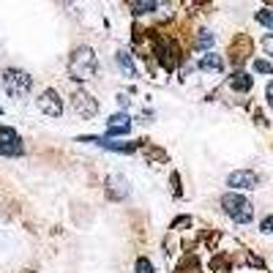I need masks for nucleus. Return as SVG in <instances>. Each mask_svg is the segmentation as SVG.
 Listing matches in <instances>:
<instances>
[{
	"instance_id": "1",
	"label": "nucleus",
	"mask_w": 273,
	"mask_h": 273,
	"mask_svg": "<svg viewBox=\"0 0 273 273\" xmlns=\"http://www.w3.org/2000/svg\"><path fill=\"white\" fill-rule=\"evenodd\" d=\"M96 69H99V60H96V52L87 50V47L77 50L69 60V71L74 79H90L96 74Z\"/></svg>"
},
{
	"instance_id": "2",
	"label": "nucleus",
	"mask_w": 273,
	"mask_h": 273,
	"mask_svg": "<svg viewBox=\"0 0 273 273\" xmlns=\"http://www.w3.org/2000/svg\"><path fill=\"white\" fill-rule=\"evenodd\" d=\"M221 208H224V213H227L232 221H238V224H248L252 216H254L252 202H248L246 197H240V194H224L221 197Z\"/></svg>"
},
{
	"instance_id": "3",
	"label": "nucleus",
	"mask_w": 273,
	"mask_h": 273,
	"mask_svg": "<svg viewBox=\"0 0 273 273\" xmlns=\"http://www.w3.org/2000/svg\"><path fill=\"white\" fill-rule=\"evenodd\" d=\"M33 87V79H30L25 71L19 69H6L3 71V90L11 96V99H22L25 93H30Z\"/></svg>"
},
{
	"instance_id": "4",
	"label": "nucleus",
	"mask_w": 273,
	"mask_h": 273,
	"mask_svg": "<svg viewBox=\"0 0 273 273\" xmlns=\"http://www.w3.org/2000/svg\"><path fill=\"white\" fill-rule=\"evenodd\" d=\"M0 156H9V158L25 156V142L9 126H0Z\"/></svg>"
},
{
	"instance_id": "5",
	"label": "nucleus",
	"mask_w": 273,
	"mask_h": 273,
	"mask_svg": "<svg viewBox=\"0 0 273 273\" xmlns=\"http://www.w3.org/2000/svg\"><path fill=\"white\" fill-rule=\"evenodd\" d=\"M38 109H41L44 115H50V118H60L63 115V99L58 96V90L47 87V90L38 96Z\"/></svg>"
},
{
	"instance_id": "6",
	"label": "nucleus",
	"mask_w": 273,
	"mask_h": 273,
	"mask_svg": "<svg viewBox=\"0 0 273 273\" xmlns=\"http://www.w3.org/2000/svg\"><path fill=\"white\" fill-rule=\"evenodd\" d=\"M128 131H131V118H128V112H115V115H109V120H107L109 140L112 136H120V134H128Z\"/></svg>"
},
{
	"instance_id": "7",
	"label": "nucleus",
	"mask_w": 273,
	"mask_h": 273,
	"mask_svg": "<svg viewBox=\"0 0 273 273\" xmlns=\"http://www.w3.org/2000/svg\"><path fill=\"white\" fill-rule=\"evenodd\" d=\"M257 183H260V178L252 170H238L227 178V186L232 189H257Z\"/></svg>"
},
{
	"instance_id": "8",
	"label": "nucleus",
	"mask_w": 273,
	"mask_h": 273,
	"mask_svg": "<svg viewBox=\"0 0 273 273\" xmlns=\"http://www.w3.org/2000/svg\"><path fill=\"white\" fill-rule=\"evenodd\" d=\"M82 142H93V145L107 148V150H118V153H134V142L123 145V142H115V140H109V136H82Z\"/></svg>"
},
{
	"instance_id": "9",
	"label": "nucleus",
	"mask_w": 273,
	"mask_h": 273,
	"mask_svg": "<svg viewBox=\"0 0 273 273\" xmlns=\"http://www.w3.org/2000/svg\"><path fill=\"white\" fill-rule=\"evenodd\" d=\"M71 104L77 107V112L82 118H93L96 112H99V104H96L90 96H85V93H74V99H71Z\"/></svg>"
},
{
	"instance_id": "10",
	"label": "nucleus",
	"mask_w": 273,
	"mask_h": 273,
	"mask_svg": "<svg viewBox=\"0 0 273 273\" xmlns=\"http://www.w3.org/2000/svg\"><path fill=\"white\" fill-rule=\"evenodd\" d=\"M107 194L112 197V199H123V197H128V180L123 178V175H109V180H107Z\"/></svg>"
},
{
	"instance_id": "11",
	"label": "nucleus",
	"mask_w": 273,
	"mask_h": 273,
	"mask_svg": "<svg viewBox=\"0 0 273 273\" xmlns=\"http://www.w3.org/2000/svg\"><path fill=\"white\" fill-rule=\"evenodd\" d=\"M199 69L202 71H224V60H221V55H205L202 60H199Z\"/></svg>"
},
{
	"instance_id": "12",
	"label": "nucleus",
	"mask_w": 273,
	"mask_h": 273,
	"mask_svg": "<svg viewBox=\"0 0 273 273\" xmlns=\"http://www.w3.org/2000/svg\"><path fill=\"white\" fill-rule=\"evenodd\" d=\"M230 87L232 90H252V77L243 74V71H238V74L230 77Z\"/></svg>"
},
{
	"instance_id": "13",
	"label": "nucleus",
	"mask_w": 273,
	"mask_h": 273,
	"mask_svg": "<svg viewBox=\"0 0 273 273\" xmlns=\"http://www.w3.org/2000/svg\"><path fill=\"white\" fill-rule=\"evenodd\" d=\"M118 63H120V66H123L126 77H134V74H136V66H134V58H131V52L120 50V52H118Z\"/></svg>"
},
{
	"instance_id": "14",
	"label": "nucleus",
	"mask_w": 273,
	"mask_h": 273,
	"mask_svg": "<svg viewBox=\"0 0 273 273\" xmlns=\"http://www.w3.org/2000/svg\"><path fill=\"white\" fill-rule=\"evenodd\" d=\"M156 9H158L156 0H134V3H131V11L134 14H150V11H156Z\"/></svg>"
},
{
	"instance_id": "15",
	"label": "nucleus",
	"mask_w": 273,
	"mask_h": 273,
	"mask_svg": "<svg viewBox=\"0 0 273 273\" xmlns=\"http://www.w3.org/2000/svg\"><path fill=\"white\" fill-rule=\"evenodd\" d=\"M257 22L273 30V11H270V9H262V11H257Z\"/></svg>"
},
{
	"instance_id": "16",
	"label": "nucleus",
	"mask_w": 273,
	"mask_h": 273,
	"mask_svg": "<svg viewBox=\"0 0 273 273\" xmlns=\"http://www.w3.org/2000/svg\"><path fill=\"white\" fill-rule=\"evenodd\" d=\"M134 270H136V273H153V265H150L148 257H140L136 265H134Z\"/></svg>"
},
{
	"instance_id": "17",
	"label": "nucleus",
	"mask_w": 273,
	"mask_h": 273,
	"mask_svg": "<svg viewBox=\"0 0 273 273\" xmlns=\"http://www.w3.org/2000/svg\"><path fill=\"white\" fill-rule=\"evenodd\" d=\"M254 71H260V74H273V66L268 60H254Z\"/></svg>"
},
{
	"instance_id": "18",
	"label": "nucleus",
	"mask_w": 273,
	"mask_h": 273,
	"mask_svg": "<svg viewBox=\"0 0 273 273\" xmlns=\"http://www.w3.org/2000/svg\"><path fill=\"white\" fill-rule=\"evenodd\" d=\"M211 44H213V36L208 33V30H202V36H197V47H202V50H205V47H211Z\"/></svg>"
},
{
	"instance_id": "19",
	"label": "nucleus",
	"mask_w": 273,
	"mask_h": 273,
	"mask_svg": "<svg viewBox=\"0 0 273 273\" xmlns=\"http://www.w3.org/2000/svg\"><path fill=\"white\" fill-rule=\"evenodd\" d=\"M262 232H270L273 235V216H265L262 219Z\"/></svg>"
},
{
	"instance_id": "20",
	"label": "nucleus",
	"mask_w": 273,
	"mask_h": 273,
	"mask_svg": "<svg viewBox=\"0 0 273 273\" xmlns=\"http://www.w3.org/2000/svg\"><path fill=\"white\" fill-rule=\"evenodd\" d=\"M262 47H265V50H268V52L273 55V36H268V38H265V41H262Z\"/></svg>"
},
{
	"instance_id": "21",
	"label": "nucleus",
	"mask_w": 273,
	"mask_h": 273,
	"mask_svg": "<svg viewBox=\"0 0 273 273\" xmlns=\"http://www.w3.org/2000/svg\"><path fill=\"white\" fill-rule=\"evenodd\" d=\"M118 104L126 109V107H128V96H126V93H120V96H118Z\"/></svg>"
},
{
	"instance_id": "22",
	"label": "nucleus",
	"mask_w": 273,
	"mask_h": 273,
	"mask_svg": "<svg viewBox=\"0 0 273 273\" xmlns=\"http://www.w3.org/2000/svg\"><path fill=\"white\" fill-rule=\"evenodd\" d=\"M268 104H270V107H273V82L268 85Z\"/></svg>"
}]
</instances>
